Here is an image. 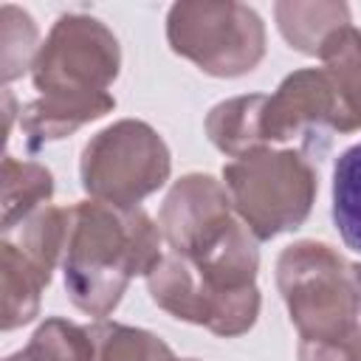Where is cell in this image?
Wrapping results in <instances>:
<instances>
[{"mask_svg":"<svg viewBox=\"0 0 361 361\" xmlns=\"http://www.w3.org/2000/svg\"><path fill=\"white\" fill-rule=\"evenodd\" d=\"M118 68V39L102 20L90 14H62L39 45L31 79L42 96L107 93Z\"/></svg>","mask_w":361,"mask_h":361,"instance_id":"cell-6","label":"cell"},{"mask_svg":"<svg viewBox=\"0 0 361 361\" xmlns=\"http://www.w3.org/2000/svg\"><path fill=\"white\" fill-rule=\"evenodd\" d=\"M276 288L302 341H336L358 324L361 285L353 265L327 243L285 245L276 259Z\"/></svg>","mask_w":361,"mask_h":361,"instance_id":"cell-2","label":"cell"},{"mask_svg":"<svg viewBox=\"0 0 361 361\" xmlns=\"http://www.w3.org/2000/svg\"><path fill=\"white\" fill-rule=\"evenodd\" d=\"M237 223L240 217L234 214L226 186L203 172L178 178L158 212L164 243L195 265L209 259L228 240Z\"/></svg>","mask_w":361,"mask_h":361,"instance_id":"cell-8","label":"cell"},{"mask_svg":"<svg viewBox=\"0 0 361 361\" xmlns=\"http://www.w3.org/2000/svg\"><path fill=\"white\" fill-rule=\"evenodd\" d=\"M299 361H361V322L336 341H299Z\"/></svg>","mask_w":361,"mask_h":361,"instance_id":"cell-21","label":"cell"},{"mask_svg":"<svg viewBox=\"0 0 361 361\" xmlns=\"http://www.w3.org/2000/svg\"><path fill=\"white\" fill-rule=\"evenodd\" d=\"M319 59L338 99L336 133L361 130V31L353 23L333 31L322 45Z\"/></svg>","mask_w":361,"mask_h":361,"instance_id":"cell-11","label":"cell"},{"mask_svg":"<svg viewBox=\"0 0 361 361\" xmlns=\"http://www.w3.org/2000/svg\"><path fill=\"white\" fill-rule=\"evenodd\" d=\"M276 25L290 48L319 56L324 39L350 25V8L344 3H276Z\"/></svg>","mask_w":361,"mask_h":361,"instance_id":"cell-14","label":"cell"},{"mask_svg":"<svg viewBox=\"0 0 361 361\" xmlns=\"http://www.w3.org/2000/svg\"><path fill=\"white\" fill-rule=\"evenodd\" d=\"M169 48L203 73L234 79L251 73L265 56L262 17L234 0H183L166 14Z\"/></svg>","mask_w":361,"mask_h":361,"instance_id":"cell-4","label":"cell"},{"mask_svg":"<svg viewBox=\"0 0 361 361\" xmlns=\"http://www.w3.org/2000/svg\"><path fill=\"white\" fill-rule=\"evenodd\" d=\"M234 214L257 240L299 228L316 200L319 178L296 149H257L223 166Z\"/></svg>","mask_w":361,"mask_h":361,"instance_id":"cell-3","label":"cell"},{"mask_svg":"<svg viewBox=\"0 0 361 361\" xmlns=\"http://www.w3.org/2000/svg\"><path fill=\"white\" fill-rule=\"evenodd\" d=\"M172 172L166 141L147 121L121 118L96 133L79 158L82 189L90 200L133 209L158 192Z\"/></svg>","mask_w":361,"mask_h":361,"instance_id":"cell-5","label":"cell"},{"mask_svg":"<svg viewBox=\"0 0 361 361\" xmlns=\"http://www.w3.org/2000/svg\"><path fill=\"white\" fill-rule=\"evenodd\" d=\"M116 107L110 93H54L28 102L20 110V127L34 147L59 141L79 127L107 116Z\"/></svg>","mask_w":361,"mask_h":361,"instance_id":"cell-10","label":"cell"},{"mask_svg":"<svg viewBox=\"0 0 361 361\" xmlns=\"http://www.w3.org/2000/svg\"><path fill=\"white\" fill-rule=\"evenodd\" d=\"M353 271H355V279H358V285H361V265H353Z\"/></svg>","mask_w":361,"mask_h":361,"instance_id":"cell-22","label":"cell"},{"mask_svg":"<svg viewBox=\"0 0 361 361\" xmlns=\"http://www.w3.org/2000/svg\"><path fill=\"white\" fill-rule=\"evenodd\" d=\"M87 330L96 344V361H180L175 358L169 344L149 330L104 319H99Z\"/></svg>","mask_w":361,"mask_h":361,"instance_id":"cell-18","label":"cell"},{"mask_svg":"<svg viewBox=\"0 0 361 361\" xmlns=\"http://www.w3.org/2000/svg\"><path fill=\"white\" fill-rule=\"evenodd\" d=\"M333 223L347 248L361 254V144H353L333 166Z\"/></svg>","mask_w":361,"mask_h":361,"instance_id":"cell-19","label":"cell"},{"mask_svg":"<svg viewBox=\"0 0 361 361\" xmlns=\"http://www.w3.org/2000/svg\"><path fill=\"white\" fill-rule=\"evenodd\" d=\"M338 127V99L324 68H302L282 79L262 110L265 144H285L310 130Z\"/></svg>","mask_w":361,"mask_h":361,"instance_id":"cell-9","label":"cell"},{"mask_svg":"<svg viewBox=\"0 0 361 361\" xmlns=\"http://www.w3.org/2000/svg\"><path fill=\"white\" fill-rule=\"evenodd\" d=\"M54 195V175L34 161L3 158V234L14 231L37 209L48 206Z\"/></svg>","mask_w":361,"mask_h":361,"instance_id":"cell-15","label":"cell"},{"mask_svg":"<svg viewBox=\"0 0 361 361\" xmlns=\"http://www.w3.org/2000/svg\"><path fill=\"white\" fill-rule=\"evenodd\" d=\"M0 45H3V82H11L23 76L28 68H34V59L39 54L37 45V25L28 11L6 3L0 6Z\"/></svg>","mask_w":361,"mask_h":361,"instance_id":"cell-20","label":"cell"},{"mask_svg":"<svg viewBox=\"0 0 361 361\" xmlns=\"http://www.w3.org/2000/svg\"><path fill=\"white\" fill-rule=\"evenodd\" d=\"M265 102L268 96L251 93V96H234L214 104L206 116L209 141L228 158H245L257 149H265L268 147L262 135Z\"/></svg>","mask_w":361,"mask_h":361,"instance_id":"cell-12","label":"cell"},{"mask_svg":"<svg viewBox=\"0 0 361 361\" xmlns=\"http://www.w3.org/2000/svg\"><path fill=\"white\" fill-rule=\"evenodd\" d=\"M48 279L28 262V257L8 240L0 243V293H3V330H17L39 313V293Z\"/></svg>","mask_w":361,"mask_h":361,"instance_id":"cell-13","label":"cell"},{"mask_svg":"<svg viewBox=\"0 0 361 361\" xmlns=\"http://www.w3.org/2000/svg\"><path fill=\"white\" fill-rule=\"evenodd\" d=\"M183 361H197V358H183Z\"/></svg>","mask_w":361,"mask_h":361,"instance_id":"cell-23","label":"cell"},{"mask_svg":"<svg viewBox=\"0 0 361 361\" xmlns=\"http://www.w3.org/2000/svg\"><path fill=\"white\" fill-rule=\"evenodd\" d=\"M164 237L141 206L124 209L102 200L71 206L68 243L62 254L65 290L71 302L104 319L121 302L130 279L147 276L158 259Z\"/></svg>","mask_w":361,"mask_h":361,"instance_id":"cell-1","label":"cell"},{"mask_svg":"<svg viewBox=\"0 0 361 361\" xmlns=\"http://www.w3.org/2000/svg\"><path fill=\"white\" fill-rule=\"evenodd\" d=\"M6 361H96V344L87 327L68 319H45L28 338L25 350Z\"/></svg>","mask_w":361,"mask_h":361,"instance_id":"cell-17","label":"cell"},{"mask_svg":"<svg viewBox=\"0 0 361 361\" xmlns=\"http://www.w3.org/2000/svg\"><path fill=\"white\" fill-rule=\"evenodd\" d=\"M68 226H71V209L42 206V209H37L31 217H25L20 223L17 240H11V237H3V240L14 243L28 257V262L51 282V274H54L56 262L65 254Z\"/></svg>","mask_w":361,"mask_h":361,"instance_id":"cell-16","label":"cell"},{"mask_svg":"<svg viewBox=\"0 0 361 361\" xmlns=\"http://www.w3.org/2000/svg\"><path fill=\"white\" fill-rule=\"evenodd\" d=\"M147 290L152 302L169 316L200 324L223 338L248 333L259 316L257 285L243 290H223L175 251L164 254L147 274Z\"/></svg>","mask_w":361,"mask_h":361,"instance_id":"cell-7","label":"cell"}]
</instances>
